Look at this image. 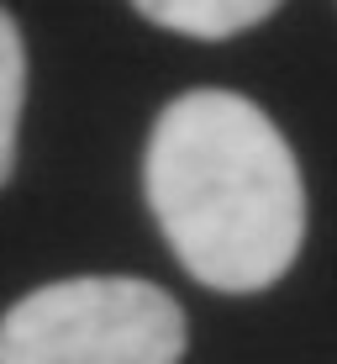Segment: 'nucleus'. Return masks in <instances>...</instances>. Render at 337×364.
<instances>
[{
    "instance_id": "obj_1",
    "label": "nucleus",
    "mask_w": 337,
    "mask_h": 364,
    "mask_svg": "<svg viewBox=\"0 0 337 364\" xmlns=\"http://www.w3.org/2000/svg\"><path fill=\"white\" fill-rule=\"evenodd\" d=\"M143 191L174 259L221 296L269 291L306 243L301 164L237 90H184L158 111Z\"/></svg>"
},
{
    "instance_id": "obj_2",
    "label": "nucleus",
    "mask_w": 337,
    "mask_h": 364,
    "mask_svg": "<svg viewBox=\"0 0 337 364\" xmlns=\"http://www.w3.org/2000/svg\"><path fill=\"white\" fill-rule=\"evenodd\" d=\"M184 311L164 285L79 274L37 285L0 317V364H179Z\"/></svg>"
},
{
    "instance_id": "obj_3",
    "label": "nucleus",
    "mask_w": 337,
    "mask_h": 364,
    "mask_svg": "<svg viewBox=\"0 0 337 364\" xmlns=\"http://www.w3.org/2000/svg\"><path fill=\"white\" fill-rule=\"evenodd\" d=\"M137 16L153 27L195 37V43H227V37L258 27L280 11V0H132Z\"/></svg>"
},
{
    "instance_id": "obj_4",
    "label": "nucleus",
    "mask_w": 337,
    "mask_h": 364,
    "mask_svg": "<svg viewBox=\"0 0 337 364\" xmlns=\"http://www.w3.org/2000/svg\"><path fill=\"white\" fill-rule=\"evenodd\" d=\"M27 100V43H21L11 11L0 6V185L16 169V127Z\"/></svg>"
}]
</instances>
